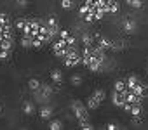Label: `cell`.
Returning a JSON list of instances; mask_svg holds the SVG:
<instances>
[{"label":"cell","mask_w":148,"mask_h":130,"mask_svg":"<svg viewBox=\"0 0 148 130\" xmlns=\"http://www.w3.org/2000/svg\"><path fill=\"white\" fill-rule=\"evenodd\" d=\"M70 109L73 113V118L77 121L79 120H89V113H87V104H82V101H71Z\"/></svg>","instance_id":"6da1fadb"},{"label":"cell","mask_w":148,"mask_h":130,"mask_svg":"<svg viewBox=\"0 0 148 130\" xmlns=\"http://www.w3.org/2000/svg\"><path fill=\"white\" fill-rule=\"evenodd\" d=\"M105 97H106V92L103 90V89H96L92 94H91V97L87 99V108L89 109H98L99 106H101V102L105 101Z\"/></svg>","instance_id":"7a4b0ae2"},{"label":"cell","mask_w":148,"mask_h":130,"mask_svg":"<svg viewBox=\"0 0 148 130\" xmlns=\"http://www.w3.org/2000/svg\"><path fill=\"white\" fill-rule=\"evenodd\" d=\"M136 28H138V24H136V21H134L132 18H125V19L122 21V30H124V33L132 35V33H136Z\"/></svg>","instance_id":"3957f363"},{"label":"cell","mask_w":148,"mask_h":130,"mask_svg":"<svg viewBox=\"0 0 148 130\" xmlns=\"http://www.w3.org/2000/svg\"><path fill=\"white\" fill-rule=\"evenodd\" d=\"M96 43L99 47H103L105 50H112L113 49V40H110V38H106L103 35H96Z\"/></svg>","instance_id":"277c9868"},{"label":"cell","mask_w":148,"mask_h":130,"mask_svg":"<svg viewBox=\"0 0 148 130\" xmlns=\"http://www.w3.org/2000/svg\"><path fill=\"white\" fill-rule=\"evenodd\" d=\"M112 102H113V106L122 108V106L125 104V92H117V90H113V94H112Z\"/></svg>","instance_id":"5b68a950"},{"label":"cell","mask_w":148,"mask_h":130,"mask_svg":"<svg viewBox=\"0 0 148 130\" xmlns=\"http://www.w3.org/2000/svg\"><path fill=\"white\" fill-rule=\"evenodd\" d=\"M32 94H33V99H35L37 104H47L49 102V95L45 92H42L40 89L38 90H32Z\"/></svg>","instance_id":"8992f818"},{"label":"cell","mask_w":148,"mask_h":130,"mask_svg":"<svg viewBox=\"0 0 148 130\" xmlns=\"http://www.w3.org/2000/svg\"><path fill=\"white\" fill-rule=\"evenodd\" d=\"M52 113L54 111H52V108L49 104H42L40 106V113H38L40 114V120H51L52 118Z\"/></svg>","instance_id":"52a82bcc"},{"label":"cell","mask_w":148,"mask_h":130,"mask_svg":"<svg viewBox=\"0 0 148 130\" xmlns=\"http://www.w3.org/2000/svg\"><path fill=\"white\" fill-rule=\"evenodd\" d=\"M80 42H82V45H84V47H86V45H96V35H91V33H82Z\"/></svg>","instance_id":"ba28073f"},{"label":"cell","mask_w":148,"mask_h":130,"mask_svg":"<svg viewBox=\"0 0 148 130\" xmlns=\"http://www.w3.org/2000/svg\"><path fill=\"white\" fill-rule=\"evenodd\" d=\"M51 80L54 82V85H61L63 80H64L63 71H59V70H52V71H51Z\"/></svg>","instance_id":"9c48e42d"},{"label":"cell","mask_w":148,"mask_h":130,"mask_svg":"<svg viewBox=\"0 0 148 130\" xmlns=\"http://www.w3.org/2000/svg\"><path fill=\"white\" fill-rule=\"evenodd\" d=\"M21 47L23 49H33V37L32 35H23L21 37Z\"/></svg>","instance_id":"30bf717a"},{"label":"cell","mask_w":148,"mask_h":130,"mask_svg":"<svg viewBox=\"0 0 148 130\" xmlns=\"http://www.w3.org/2000/svg\"><path fill=\"white\" fill-rule=\"evenodd\" d=\"M23 113L28 114V116H32V114L35 113V104H33L32 101H25V102H23Z\"/></svg>","instance_id":"8fae6325"},{"label":"cell","mask_w":148,"mask_h":130,"mask_svg":"<svg viewBox=\"0 0 148 130\" xmlns=\"http://www.w3.org/2000/svg\"><path fill=\"white\" fill-rule=\"evenodd\" d=\"M106 4H108V14H117L120 11V5L117 0H106Z\"/></svg>","instance_id":"7c38bea8"},{"label":"cell","mask_w":148,"mask_h":130,"mask_svg":"<svg viewBox=\"0 0 148 130\" xmlns=\"http://www.w3.org/2000/svg\"><path fill=\"white\" fill-rule=\"evenodd\" d=\"M125 82H127V89H131V90L141 83V80H139L136 75H131V77H127V80H125Z\"/></svg>","instance_id":"4fadbf2b"},{"label":"cell","mask_w":148,"mask_h":130,"mask_svg":"<svg viewBox=\"0 0 148 130\" xmlns=\"http://www.w3.org/2000/svg\"><path fill=\"white\" fill-rule=\"evenodd\" d=\"M113 90H117V92H125V90H127V82H125V80H117V82L113 83Z\"/></svg>","instance_id":"5bb4252c"},{"label":"cell","mask_w":148,"mask_h":130,"mask_svg":"<svg viewBox=\"0 0 148 130\" xmlns=\"http://www.w3.org/2000/svg\"><path fill=\"white\" fill-rule=\"evenodd\" d=\"M26 85H28V89H30V90H38V89L42 87V82H40V80H37V78H30Z\"/></svg>","instance_id":"9a60e30c"},{"label":"cell","mask_w":148,"mask_h":130,"mask_svg":"<svg viewBox=\"0 0 148 130\" xmlns=\"http://www.w3.org/2000/svg\"><path fill=\"white\" fill-rule=\"evenodd\" d=\"M82 82H84V78H82V75H79V73H73L71 78H70V83H71V85H75V87L82 85Z\"/></svg>","instance_id":"2e32d148"},{"label":"cell","mask_w":148,"mask_h":130,"mask_svg":"<svg viewBox=\"0 0 148 130\" xmlns=\"http://www.w3.org/2000/svg\"><path fill=\"white\" fill-rule=\"evenodd\" d=\"M63 128V121L61 120H51L49 121V130H61Z\"/></svg>","instance_id":"e0dca14e"},{"label":"cell","mask_w":148,"mask_h":130,"mask_svg":"<svg viewBox=\"0 0 148 130\" xmlns=\"http://www.w3.org/2000/svg\"><path fill=\"white\" fill-rule=\"evenodd\" d=\"M59 5H61V9H64V11H70V9H73V5H75V0H61Z\"/></svg>","instance_id":"ac0fdd59"},{"label":"cell","mask_w":148,"mask_h":130,"mask_svg":"<svg viewBox=\"0 0 148 130\" xmlns=\"http://www.w3.org/2000/svg\"><path fill=\"white\" fill-rule=\"evenodd\" d=\"M12 42H14V40H7V38H4L2 42H0V47H2V50H12V47H14Z\"/></svg>","instance_id":"d6986e66"},{"label":"cell","mask_w":148,"mask_h":130,"mask_svg":"<svg viewBox=\"0 0 148 130\" xmlns=\"http://www.w3.org/2000/svg\"><path fill=\"white\" fill-rule=\"evenodd\" d=\"M125 4L132 9H141L143 7V0H125Z\"/></svg>","instance_id":"ffe728a7"},{"label":"cell","mask_w":148,"mask_h":130,"mask_svg":"<svg viewBox=\"0 0 148 130\" xmlns=\"http://www.w3.org/2000/svg\"><path fill=\"white\" fill-rule=\"evenodd\" d=\"M127 45H125V42H122V40H117V42H113V52H120V50H124Z\"/></svg>","instance_id":"44dd1931"},{"label":"cell","mask_w":148,"mask_h":130,"mask_svg":"<svg viewBox=\"0 0 148 130\" xmlns=\"http://www.w3.org/2000/svg\"><path fill=\"white\" fill-rule=\"evenodd\" d=\"M141 113H143V108H141V104H132V109H131V116H141Z\"/></svg>","instance_id":"7402d4cb"},{"label":"cell","mask_w":148,"mask_h":130,"mask_svg":"<svg viewBox=\"0 0 148 130\" xmlns=\"http://www.w3.org/2000/svg\"><path fill=\"white\" fill-rule=\"evenodd\" d=\"M79 127H80L82 130H92V128H94L89 120H79Z\"/></svg>","instance_id":"603a6c76"},{"label":"cell","mask_w":148,"mask_h":130,"mask_svg":"<svg viewBox=\"0 0 148 130\" xmlns=\"http://www.w3.org/2000/svg\"><path fill=\"white\" fill-rule=\"evenodd\" d=\"M45 23H47V26H49V28H59L58 19H56V18H52V16H51V18H47V19H45Z\"/></svg>","instance_id":"cb8c5ba5"},{"label":"cell","mask_w":148,"mask_h":130,"mask_svg":"<svg viewBox=\"0 0 148 130\" xmlns=\"http://www.w3.org/2000/svg\"><path fill=\"white\" fill-rule=\"evenodd\" d=\"M0 26H11L9 18H7V14H4V12H0Z\"/></svg>","instance_id":"d4e9b609"},{"label":"cell","mask_w":148,"mask_h":130,"mask_svg":"<svg viewBox=\"0 0 148 130\" xmlns=\"http://www.w3.org/2000/svg\"><path fill=\"white\" fill-rule=\"evenodd\" d=\"M42 45H44V40L40 37H35L33 38V49H42Z\"/></svg>","instance_id":"484cf974"},{"label":"cell","mask_w":148,"mask_h":130,"mask_svg":"<svg viewBox=\"0 0 148 130\" xmlns=\"http://www.w3.org/2000/svg\"><path fill=\"white\" fill-rule=\"evenodd\" d=\"M40 90H42V92H45V94H47L49 97L52 95V87H51V85H47V83H42V87H40Z\"/></svg>","instance_id":"4316f807"},{"label":"cell","mask_w":148,"mask_h":130,"mask_svg":"<svg viewBox=\"0 0 148 130\" xmlns=\"http://www.w3.org/2000/svg\"><path fill=\"white\" fill-rule=\"evenodd\" d=\"M16 5L21 7V9H25V7L28 5V0H16Z\"/></svg>","instance_id":"83f0119b"},{"label":"cell","mask_w":148,"mask_h":130,"mask_svg":"<svg viewBox=\"0 0 148 130\" xmlns=\"http://www.w3.org/2000/svg\"><path fill=\"white\" fill-rule=\"evenodd\" d=\"M9 54H11V50H2V52H0V59H2V61L9 59Z\"/></svg>","instance_id":"f1b7e54d"},{"label":"cell","mask_w":148,"mask_h":130,"mask_svg":"<svg viewBox=\"0 0 148 130\" xmlns=\"http://www.w3.org/2000/svg\"><path fill=\"white\" fill-rule=\"evenodd\" d=\"M106 128H108V130H117V128H120V125H119V123H108Z\"/></svg>","instance_id":"f546056e"},{"label":"cell","mask_w":148,"mask_h":130,"mask_svg":"<svg viewBox=\"0 0 148 130\" xmlns=\"http://www.w3.org/2000/svg\"><path fill=\"white\" fill-rule=\"evenodd\" d=\"M146 70H148V59H146Z\"/></svg>","instance_id":"4dcf8cb0"},{"label":"cell","mask_w":148,"mask_h":130,"mask_svg":"<svg viewBox=\"0 0 148 130\" xmlns=\"http://www.w3.org/2000/svg\"><path fill=\"white\" fill-rule=\"evenodd\" d=\"M0 113H2V106H0Z\"/></svg>","instance_id":"1f68e13d"}]
</instances>
